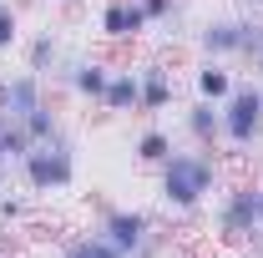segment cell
<instances>
[{"instance_id": "cell-15", "label": "cell", "mask_w": 263, "mask_h": 258, "mask_svg": "<svg viewBox=\"0 0 263 258\" xmlns=\"http://www.w3.org/2000/svg\"><path fill=\"white\" fill-rule=\"evenodd\" d=\"M172 147H177V142H172V132L157 127V122H147V127L132 137V157L142 162V167H152V172H157V167L172 157Z\"/></svg>"}, {"instance_id": "cell-1", "label": "cell", "mask_w": 263, "mask_h": 258, "mask_svg": "<svg viewBox=\"0 0 263 258\" xmlns=\"http://www.w3.org/2000/svg\"><path fill=\"white\" fill-rule=\"evenodd\" d=\"M213 193H223V162L213 147H172V157L157 167V202L177 218L208 208Z\"/></svg>"}, {"instance_id": "cell-26", "label": "cell", "mask_w": 263, "mask_h": 258, "mask_svg": "<svg viewBox=\"0 0 263 258\" xmlns=\"http://www.w3.org/2000/svg\"><path fill=\"white\" fill-rule=\"evenodd\" d=\"M243 10H258V15H263V0H243Z\"/></svg>"}, {"instance_id": "cell-7", "label": "cell", "mask_w": 263, "mask_h": 258, "mask_svg": "<svg viewBox=\"0 0 263 258\" xmlns=\"http://www.w3.org/2000/svg\"><path fill=\"white\" fill-rule=\"evenodd\" d=\"M97 31L106 35L111 46H132V41H142V35L152 31V21L142 15V5H137V0H101Z\"/></svg>"}, {"instance_id": "cell-11", "label": "cell", "mask_w": 263, "mask_h": 258, "mask_svg": "<svg viewBox=\"0 0 263 258\" xmlns=\"http://www.w3.org/2000/svg\"><path fill=\"white\" fill-rule=\"evenodd\" d=\"M46 97H51L46 76H35V71H10V76H5V106H0V112H10L15 122H26Z\"/></svg>"}, {"instance_id": "cell-3", "label": "cell", "mask_w": 263, "mask_h": 258, "mask_svg": "<svg viewBox=\"0 0 263 258\" xmlns=\"http://www.w3.org/2000/svg\"><path fill=\"white\" fill-rule=\"evenodd\" d=\"M263 233L258 223V182L243 177V182H223V193L213 202V238L223 248H248Z\"/></svg>"}, {"instance_id": "cell-20", "label": "cell", "mask_w": 263, "mask_h": 258, "mask_svg": "<svg viewBox=\"0 0 263 258\" xmlns=\"http://www.w3.org/2000/svg\"><path fill=\"white\" fill-rule=\"evenodd\" d=\"M21 46V10L10 0H0V56H10Z\"/></svg>"}, {"instance_id": "cell-25", "label": "cell", "mask_w": 263, "mask_h": 258, "mask_svg": "<svg viewBox=\"0 0 263 258\" xmlns=\"http://www.w3.org/2000/svg\"><path fill=\"white\" fill-rule=\"evenodd\" d=\"M10 172H15V167H0V193L10 188Z\"/></svg>"}, {"instance_id": "cell-29", "label": "cell", "mask_w": 263, "mask_h": 258, "mask_svg": "<svg viewBox=\"0 0 263 258\" xmlns=\"http://www.w3.org/2000/svg\"><path fill=\"white\" fill-rule=\"evenodd\" d=\"M0 167H15V162H10V157H5V147H0Z\"/></svg>"}, {"instance_id": "cell-9", "label": "cell", "mask_w": 263, "mask_h": 258, "mask_svg": "<svg viewBox=\"0 0 263 258\" xmlns=\"http://www.w3.org/2000/svg\"><path fill=\"white\" fill-rule=\"evenodd\" d=\"M61 81H66V91L76 101H97L101 106V91L111 81V61H101V56H66Z\"/></svg>"}, {"instance_id": "cell-19", "label": "cell", "mask_w": 263, "mask_h": 258, "mask_svg": "<svg viewBox=\"0 0 263 258\" xmlns=\"http://www.w3.org/2000/svg\"><path fill=\"white\" fill-rule=\"evenodd\" d=\"M263 51V15L258 10H243V31H238V61H253Z\"/></svg>"}, {"instance_id": "cell-24", "label": "cell", "mask_w": 263, "mask_h": 258, "mask_svg": "<svg viewBox=\"0 0 263 258\" xmlns=\"http://www.w3.org/2000/svg\"><path fill=\"white\" fill-rule=\"evenodd\" d=\"M248 66H253V76H258V81H263V51H258V56H253V61H248Z\"/></svg>"}, {"instance_id": "cell-8", "label": "cell", "mask_w": 263, "mask_h": 258, "mask_svg": "<svg viewBox=\"0 0 263 258\" xmlns=\"http://www.w3.org/2000/svg\"><path fill=\"white\" fill-rule=\"evenodd\" d=\"M238 31H243V15H233V10H213V15L197 26V56L238 61Z\"/></svg>"}, {"instance_id": "cell-5", "label": "cell", "mask_w": 263, "mask_h": 258, "mask_svg": "<svg viewBox=\"0 0 263 258\" xmlns=\"http://www.w3.org/2000/svg\"><path fill=\"white\" fill-rule=\"evenodd\" d=\"M152 228H157V218H152L147 208L101 202V208H97V228H91V233H97V238H106V243H111L117 253H127V258H132L137 248H142V238H147Z\"/></svg>"}, {"instance_id": "cell-30", "label": "cell", "mask_w": 263, "mask_h": 258, "mask_svg": "<svg viewBox=\"0 0 263 258\" xmlns=\"http://www.w3.org/2000/svg\"><path fill=\"white\" fill-rule=\"evenodd\" d=\"M56 5H81V0H56Z\"/></svg>"}, {"instance_id": "cell-6", "label": "cell", "mask_w": 263, "mask_h": 258, "mask_svg": "<svg viewBox=\"0 0 263 258\" xmlns=\"http://www.w3.org/2000/svg\"><path fill=\"white\" fill-rule=\"evenodd\" d=\"M137 91H142V101H137V117H162L167 106L177 101V81H172V66L162 61V56H152V61L137 66Z\"/></svg>"}, {"instance_id": "cell-18", "label": "cell", "mask_w": 263, "mask_h": 258, "mask_svg": "<svg viewBox=\"0 0 263 258\" xmlns=\"http://www.w3.org/2000/svg\"><path fill=\"white\" fill-rule=\"evenodd\" d=\"M61 258H127V253H117L106 238H97V233H81V238H71L61 248Z\"/></svg>"}, {"instance_id": "cell-23", "label": "cell", "mask_w": 263, "mask_h": 258, "mask_svg": "<svg viewBox=\"0 0 263 258\" xmlns=\"http://www.w3.org/2000/svg\"><path fill=\"white\" fill-rule=\"evenodd\" d=\"M162 248H167V238H162V233H157V228H152V233L142 238V248H137V253H132V258H162Z\"/></svg>"}, {"instance_id": "cell-22", "label": "cell", "mask_w": 263, "mask_h": 258, "mask_svg": "<svg viewBox=\"0 0 263 258\" xmlns=\"http://www.w3.org/2000/svg\"><path fill=\"white\" fill-rule=\"evenodd\" d=\"M142 5V15L152 21V26H162V21H182V10H187V0H137Z\"/></svg>"}, {"instance_id": "cell-28", "label": "cell", "mask_w": 263, "mask_h": 258, "mask_svg": "<svg viewBox=\"0 0 263 258\" xmlns=\"http://www.w3.org/2000/svg\"><path fill=\"white\" fill-rule=\"evenodd\" d=\"M0 106H5V71H0Z\"/></svg>"}, {"instance_id": "cell-21", "label": "cell", "mask_w": 263, "mask_h": 258, "mask_svg": "<svg viewBox=\"0 0 263 258\" xmlns=\"http://www.w3.org/2000/svg\"><path fill=\"white\" fill-rule=\"evenodd\" d=\"M31 218V193H0V223L5 228H15V223H26Z\"/></svg>"}, {"instance_id": "cell-16", "label": "cell", "mask_w": 263, "mask_h": 258, "mask_svg": "<svg viewBox=\"0 0 263 258\" xmlns=\"http://www.w3.org/2000/svg\"><path fill=\"white\" fill-rule=\"evenodd\" d=\"M26 132H31V142H46V137L66 132V122H61V106H56V97H46V101H41V106L31 112V117H26Z\"/></svg>"}, {"instance_id": "cell-13", "label": "cell", "mask_w": 263, "mask_h": 258, "mask_svg": "<svg viewBox=\"0 0 263 258\" xmlns=\"http://www.w3.org/2000/svg\"><path fill=\"white\" fill-rule=\"evenodd\" d=\"M137 66H111V81H106V91H101V112L106 117H137Z\"/></svg>"}, {"instance_id": "cell-27", "label": "cell", "mask_w": 263, "mask_h": 258, "mask_svg": "<svg viewBox=\"0 0 263 258\" xmlns=\"http://www.w3.org/2000/svg\"><path fill=\"white\" fill-rule=\"evenodd\" d=\"M258 223H263V182H258Z\"/></svg>"}, {"instance_id": "cell-14", "label": "cell", "mask_w": 263, "mask_h": 258, "mask_svg": "<svg viewBox=\"0 0 263 258\" xmlns=\"http://www.w3.org/2000/svg\"><path fill=\"white\" fill-rule=\"evenodd\" d=\"M26 71H35V76H61L66 71V46L56 31H41L26 41Z\"/></svg>"}, {"instance_id": "cell-10", "label": "cell", "mask_w": 263, "mask_h": 258, "mask_svg": "<svg viewBox=\"0 0 263 258\" xmlns=\"http://www.w3.org/2000/svg\"><path fill=\"white\" fill-rule=\"evenodd\" d=\"M182 137H187V147H223V106L218 101H202L193 97L182 106Z\"/></svg>"}, {"instance_id": "cell-4", "label": "cell", "mask_w": 263, "mask_h": 258, "mask_svg": "<svg viewBox=\"0 0 263 258\" xmlns=\"http://www.w3.org/2000/svg\"><path fill=\"white\" fill-rule=\"evenodd\" d=\"M263 142V81H243L233 86V97L223 101V147L233 152H253Z\"/></svg>"}, {"instance_id": "cell-17", "label": "cell", "mask_w": 263, "mask_h": 258, "mask_svg": "<svg viewBox=\"0 0 263 258\" xmlns=\"http://www.w3.org/2000/svg\"><path fill=\"white\" fill-rule=\"evenodd\" d=\"M0 147H5V157H10V162H21V157L35 147L31 132H26V122H15L10 112H0Z\"/></svg>"}, {"instance_id": "cell-31", "label": "cell", "mask_w": 263, "mask_h": 258, "mask_svg": "<svg viewBox=\"0 0 263 258\" xmlns=\"http://www.w3.org/2000/svg\"><path fill=\"white\" fill-rule=\"evenodd\" d=\"M0 258H10V248H5V243H0Z\"/></svg>"}, {"instance_id": "cell-2", "label": "cell", "mask_w": 263, "mask_h": 258, "mask_svg": "<svg viewBox=\"0 0 263 258\" xmlns=\"http://www.w3.org/2000/svg\"><path fill=\"white\" fill-rule=\"evenodd\" d=\"M76 137L71 132H56V137H46V142H35L26 157L15 162V177H21V188L31 197H56L66 188H76Z\"/></svg>"}, {"instance_id": "cell-32", "label": "cell", "mask_w": 263, "mask_h": 258, "mask_svg": "<svg viewBox=\"0 0 263 258\" xmlns=\"http://www.w3.org/2000/svg\"><path fill=\"white\" fill-rule=\"evenodd\" d=\"M243 258H253V253H243Z\"/></svg>"}, {"instance_id": "cell-33", "label": "cell", "mask_w": 263, "mask_h": 258, "mask_svg": "<svg viewBox=\"0 0 263 258\" xmlns=\"http://www.w3.org/2000/svg\"><path fill=\"white\" fill-rule=\"evenodd\" d=\"M56 258H61V253H56Z\"/></svg>"}, {"instance_id": "cell-12", "label": "cell", "mask_w": 263, "mask_h": 258, "mask_svg": "<svg viewBox=\"0 0 263 258\" xmlns=\"http://www.w3.org/2000/svg\"><path fill=\"white\" fill-rule=\"evenodd\" d=\"M233 86H238L233 61H213V56H197V61H193V97L223 106V101L233 97Z\"/></svg>"}]
</instances>
